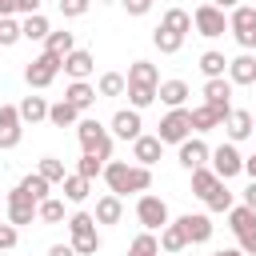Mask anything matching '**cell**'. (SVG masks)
Masks as SVG:
<instances>
[{"label":"cell","mask_w":256,"mask_h":256,"mask_svg":"<svg viewBox=\"0 0 256 256\" xmlns=\"http://www.w3.org/2000/svg\"><path fill=\"white\" fill-rule=\"evenodd\" d=\"M104 184L112 196H144L152 188V168H140V164H128V160H108L104 164Z\"/></svg>","instance_id":"1"},{"label":"cell","mask_w":256,"mask_h":256,"mask_svg":"<svg viewBox=\"0 0 256 256\" xmlns=\"http://www.w3.org/2000/svg\"><path fill=\"white\" fill-rule=\"evenodd\" d=\"M76 140H80V148L88 152V156H96V160H112V132H108V124H100L96 116H80L76 120Z\"/></svg>","instance_id":"2"},{"label":"cell","mask_w":256,"mask_h":256,"mask_svg":"<svg viewBox=\"0 0 256 256\" xmlns=\"http://www.w3.org/2000/svg\"><path fill=\"white\" fill-rule=\"evenodd\" d=\"M64 224H68V244L76 248V256H96L100 252V232H96L92 212H72Z\"/></svg>","instance_id":"3"},{"label":"cell","mask_w":256,"mask_h":256,"mask_svg":"<svg viewBox=\"0 0 256 256\" xmlns=\"http://www.w3.org/2000/svg\"><path fill=\"white\" fill-rule=\"evenodd\" d=\"M228 32H232V40H236L244 52H252V48H256V8L236 4V8L228 12Z\"/></svg>","instance_id":"4"},{"label":"cell","mask_w":256,"mask_h":256,"mask_svg":"<svg viewBox=\"0 0 256 256\" xmlns=\"http://www.w3.org/2000/svg\"><path fill=\"white\" fill-rule=\"evenodd\" d=\"M192 28H196L204 40H216V36H224V32H228V12L204 0V4L192 12Z\"/></svg>","instance_id":"5"},{"label":"cell","mask_w":256,"mask_h":256,"mask_svg":"<svg viewBox=\"0 0 256 256\" xmlns=\"http://www.w3.org/2000/svg\"><path fill=\"white\" fill-rule=\"evenodd\" d=\"M208 168L216 172V180H224V184H228L232 176H240V172H244V156H240V148H236V144H228V140H224L220 148H212Z\"/></svg>","instance_id":"6"},{"label":"cell","mask_w":256,"mask_h":256,"mask_svg":"<svg viewBox=\"0 0 256 256\" xmlns=\"http://www.w3.org/2000/svg\"><path fill=\"white\" fill-rule=\"evenodd\" d=\"M136 220H140V228H144V232H160L172 216H168V204H164L160 196L144 192V196H136Z\"/></svg>","instance_id":"7"},{"label":"cell","mask_w":256,"mask_h":256,"mask_svg":"<svg viewBox=\"0 0 256 256\" xmlns=\"http://www.w3.org/2000/svg\"><path fill=\"white\" fill-rule=\"evenodd\" d=\"M60 64H64V60H60V56H52V52H40L36 60H28V68H24L28 88H36V92H40V88H48V84L60 76Z\"/></svg>","instance_id":"8"},{"label":"cell","mask_w":256,"mask_h":256,"mask_svg":"<svg viewBox=\"0 0 256 256\" xmlns=\"http://www.w3.org/2000/svg\"><path fill=\"white\" fill-rule=\"evenodd\" d=\"M188 136H192L188 108H168V116H164L160 128H156V140H160V144H184Z\"/></svg>","instance_id":"9"},{"label":"cell","mask_w":256,"mask_h":256,"mask_svg":"<svg viewBox=\"0 0 256 256\" xmlns=\"http://www.w3.org/2000/svg\"><path fill=\"white\" fill-rule=\"evenodd\" d=\"M176 224H180V232H184V240H188V244H208V240H212V232H216V224H212V216H208V212H184Z\"/></svg>","instance_id":"10"},{"label":"cell","mask_w":256,"mask_h":256,"mask_svg":"<svg viewBox=\"0 0 256 256\" xmlns=\"http://www.w3.org/2000/svg\"><path fill=\"white\" fill-rule=\"evenodd\" d=\"M208 156H212V148L204 144V136H188L184 144H176V160H180V168H188V172L208 168Z\"/></svg>","instance_id":"11"},{"label":"cell","mask_w":256,"mask_h":256,"mask_svg":"<svg viewBox=\"0 0 256 256\" xmlns=\"http://www.w3.org/2000/svg\"><path fill=\"white\" fill-rule=\"evenodd\" d=\"M8 224H16V228H24V224H36V200L16 184L12 192H8Z\"/></svg>","instance_id":"12"},{"label":"cell","mask_w":256,"mask_h":256,"mask_svg":"<svg viewBox=\"0 0 256 256\" xmlns=\"http://www.w3.org/2000/svg\"><path fill=\"white\" fill-rule=\"evenodd\" d=\"M20 140H24V124L16 104H0V152H12Z\"/></svg>","instance_id":"13"},{"label":"cell","mask_w":256,"mask_h":256,"mask_svg":"<svg viewBox=\"0 0 256 256\" xmlns=\"http://www.w3.org/2000/svg\"><path fill=\"white\" fill-rule=\"evenodd\" d=\"M108 132H112V140H136V136H144V120L136 108H120L108 120Z\"/></svg>","instance_id":"14"},{"label":"cell","mask_w":256,"mask_h":256,"mask_svg":"<svg viewBox=\"0 0 256 256\" xmlns=\"http://www.w3.org/2000/svg\"><path fill=\"white\" fill-rule=\"evenodd\" d=\"M60 72H64L68 80H88V76L96 72V56H92L88 48H72V52L64 56V64H60Z\"/></svg>","instance_id":"15"},{"label":"cell","mask_w":256,"mask_h":256,"mask_svg":"<svg viewBox=\"0 0 256 256\" xmlns=\"http://www.w3.org/2000/svg\"><path fill=\"white\" fill-rule=\"evenodd\" d=\"M204 104L228 116V112H232V80H228V76H216V80H204Z\"/></svg>","instance_id":"16"},{"label":"cell","mask_w":256,"mask_h":256,"mask_svg":"<svg viewBox=\"0 0 256 256\" xmlns=\"http://www.w3.org/2000/svg\"><path fill=\"white\" fill-rule=\"evenodd\" d=\"M60 100H68V104L84 116L100 96H96V84H88V80H68V88H64V96H60Z\"/></svg>","instance_id":"17"},{"label":"cell","mask_w":256,"mask_h":256,"mask_svg":"<svg viewBox=\"0 0 256 256\" xmlns=\"http://www.w3.org/2000/svg\"><path fill=\"white\" fill-rule=\"evenodd\" d=\"M160 156H164V144H160L156 136H148V132H144V136H136V140H132V164L152 168Z\"/></svg>","instance_id":"18"},{"label":"cell","mask_w":256,"mask_h":256,"mask_svg":"<svg viewBox=\"0 0 256 256\" xmlns=\"http://www.w3.org/2000/svg\"><path fill=\"white\" fill-rule=\"evenodd\" d=\"M224 76L232 80V88H236V84H240V88H244V84H256V56H252V52H240V56H232Z\"/></svg>","instance_id":"19"},{"label":"cell","mask_w":256,"mask_h":256,"mask_svg":"<svg viewBox=\"0 0 256 256\" xmlns=\"http://www.w3.org/2000/svg\"><path fill=\"white\" fill-rule=\"evenodd\" d=\"M188 120H192V136H204V132L220 128L228 116H224V112H216V108H208V104H196V108H188Z\"/></svg>","instance_id":"20"},{"label":"cell","mask_w":256,"mask_h":256,"mask_svg":"<svg viewBox=\"0 0 256 256\" xmlns=\"http://www.w3.org/2000/svg\"><path fill=\"white\" fill-rule=\"evenodd\" d=\"M220 128L228 132V144H240V140H248V136H252V112L232 108V112H228V120H224Z\"/></svg>","instance_id":"21"},{"label":"cell","mask_w":256,"mask_h":256,"mask_svg":"<svg viewBox=\"0 0 256 256\" xmlns=\"http://www.w3.org/2000/svg\"><path fill=\"white\" fill-rule=\"evenodd\" d=\"M188 96H192V92H188L184 80H160V84H156V100H160L164 108H184Z\"/></svg>","instance_id":"22"},{"label":"cell","mask_w":256,"mask_h":256,"mask_svg":"<svg viewBox=\"0 0 256 256\" xmlns=\"http://www.w3.org/2000/svg\"><path fill=\"white\" fill-rule=\"evenodd\" d=\"M92 220H96V224H120V220H124V200H120V196H112V192H104V196L96 200Z\"/></svg>","instance_id":"23"},{"label":"cell","mask_w":256,"mask_h":256,"mask_svg":"<svg viewBox=\"0 0 256 256\" xmlns=\"http://www.w3.org/2000/svg\"><path fill=\"white\" fill-rule=\"evenodd\" d=\"M124 80H128V84H140V88H156V84H160V72H156L152 60H132Z\"/></svg>","instance_id":"24"},{"label":"cell","mask_w":256,"mask_h":256,"mask_svg":"<svg viewBox=\"0 0 256 256\" xmlns=\"http://www.w3.org/2000/svg\"><path fill=\"white\" fill-rule=\"evenodd\" d=\"M16 112H20V124H40V120H48V100L44 96H24L16 104Z\"/></svg>","instance_id":"25"},{"label":"cell","mask_w":256,"mask_h":256,"mask_svg":"<svg viewBox=\"0 0 256 256\" xmlns=\"http://www.w3.org/2000/svg\"><path fill=\"white\" fill-rule=\"evenodd\" d=\"M48 32H52V24H48V16H44V12H36V16H24V20H20V40H48Z\"/></svg>","instance_id":"26"},{"label":"cell","mask_w":256,"mask_h":256,"mask_svg":"<svg viewBox=\"0 0 256 256\" xmlns=\"http://www.w3.org/2000/svg\"><path fill=\"white\" fill-rule=\"evenodd\" d=\"M76 120H80V112H76L68 100L48 104V124H52V128H76Z\"/></svg>","instance_id":"27"},{"label":"cell","mask_w":256,"mask_h":256,"mask_svg":"<svg viewBox=\"0 0 256 256\" xmlns=\"http://www.w3.org/2000/svg\"><path fill=\"white\" fill-rule=\"evenodd\" d=\"M60 188H64V200H68V204H84V200H88V192H92V180H84V176L68 172Z\"/></svg>","instance_id":"28"},{"label":"cell","mask_w":256,"mask_h":256,"mask_svg":"<svg viewBox=\"0 0 256 256\" xmlns=\"http://www.w3.org/2000/svg\"><path fill=\"white\" fill-rule=\"evenodd\" d=\"M156 240H160V252H172V256L188 248V240H184V232H180V224H176V220H168V224L160 228V236H156Z\"/></svg>","instance_id":"29"},{"label":"cell","mask_w":256,"mask_h":256,"mask_svg":"<svg viewBox=\"0 0 256 256\" xmlns=\"http://www.w3.org/2000/svg\"><path fill=\"white\" fill-rule=\"evenodd\" d=\"M224 216H228V228H232L236 236H244V232H252V228H256V212H252V208H244V204H232Z\"/></svg>","instance_id":"30"},{"label":"cell","mask_w":256,"mask_h":256,"mask_svg":"<svg viewBox=\"0 0 256 256\" xmlns=\"http://www.w3.org/2000/svg\"><path fill=\"white\" fill-rule=\"evenodd\" d=\"M160 28L176 32V36H188V32H192V12H184V8H168V12L160 16Z\"/></svg>","instance_id":"31"},{"label":"cell","mask_w":256,"mask_h":256,"mask_svg":"<svg viewBox=\"0 0 256 256\" xmlns=\"http://www.w3.org/2000/svg\"><path fill=\"white\" fill-rule=\"evenodd\" d=\"M72 48H76V36H72L68 28H60V32L52 28V32H48V40H44V52H52V56H60V60H64Z\"/></svg>","instance_id":"32"},{"label":"cell","mask_w":256,"mask_h":256,"mask_svg":"<svg viewBox=\"0 0 256 256\" xmlns=\"http://www.w3.org/2000/svg\"><path fill=\"white\" fill-rule=\"evenodd\" d=\"M232 204H236V192H232L224 180H220V184H216V188L204 196V208H208V212H228Z\"/></svg>","instance_id":"33"},{"label":"cell","mask_w":256,"mask_h":256,"mask_svg":"<svg viewBox=\"0 0 256 256\" xmlns=\"http://www.w3.org/2000/svg\"><path fill=\"white\" fill-rule=\"evenodd\" d=\"M200 72H204V80H216V76H224V72H228V60H224V52H216V48L200 52Z\"/></svg>","instance_id":"34"},{"label":"cell","mask_w":256,"mask_h":256,"mask_svg":"<svg viewBox=\"0 0 256 256\" xmlns=\"http://www.w3.org/2000/svg\"><path fill=\"white\" fill-rule=\"evenodd\" d=\"M36 220H40V224H64V220H68V216H64V200H56V196L40 200V204H36Z\"/></svg>","instance_id":"35"},{"label":"cell","mask_w":256,"mask_h":256,"mask_svg":"<svg viewBox=\"0 0 256 256\" xmlns=\"http://www.w3.org/2000/svg\"><path fill=\"white\" fill-rule=\"evenodd\" d=\"M152 44H156L164 56H172V52H180V48H184V36H176V32H168V28H160V24H156V28H152Z\"/></svg>","instance_id":"36"},{"label":"cell","mask_w":256,"mask_h":256,"mask_svg":"<svg viewBox=\"0 0 256 256\" xmlns=\"http://www.w3.org/2000/svg\"><path fill=\"white\" fill-rule=\"evenodd\" d=\"M124 96H128V108H136V112H144V108H152V104H156V88L128 84V88H124Z\"/></svg>","instance_id":"37"},{"label":"cell","mask_w":256,"mask_h":256,"mask_svg":"<svg viewBox=\"0 0 256 256\" xmlns=\"http://www.w3.org/2000/svg\"><path fill=\"white\" fill-rule=\"evenodd\" d=\"M20 188H24V192H28V196H32V200H36V204H40V200H48V196H52V184H48V180H44V176H40V172H28V176H24V180H20Z\"/></svg>","instance_id":"38"},{"label":"cell","mask_w":256,"mask_h":256,"mask_svg":"<svg viewBox=\"0 0 256 256\" xmlns=\"http://www.w3.org/2000/svg\"><path fill=\"white\" fill-rule=\"evenodd\" d=\"M124 256H160V240H156V232H140V236L128 244Z\"/></svg>","instance_id":"39"},{"label":"cell","mask_w":256,"mask_h":256,"mask_svg":"<svg viewBox=\"0 0 256 256\" xmlns=\"http://www.w3.org/2000/svg\"><path fill=\"white\" fill-rule=\"evenodd\" d=\"M124 88H128V80L120 72H104L96 80V96H124Z\"/></svg>","instance_id":"40"},{"label":"cell","mask_w":256,"mask_h":256,"mask_svg":"<svg viewBox=\"0 0 256 256\" xmlns=\"http://www.w3.org/2000/svg\"><path fill=\"white\" fill-rule=\"evenodd\" d=\"M36 172H40L48 184H64V176H68V172H64V160H56V156H44V160L36 164Z\"/></svg>","instance_id":"41"},{"label":"cell","mask_w":256,"mask_h":256,"mask_svg":"<svg viewBox=\"0 0 256 256\" xmlns=\"http://www.w3.org/2000/svg\"><path fill=\"white\" fill-rule=\"evenodd\" d=\"M216 184H220V180H216V172H212V168H196V172H192V196H200V200H204Z\"/></svg>","instance_id":"42"},{"label":"cell","mask_w":256,"mask_h":256,"mask_svg":"<svg viewBox=\"0 0 256 256\" xmlns=\"http://www.w3.org/2000/svg\"><path fill=\"white\" fill-rule=\"evenodd\" d=\"M100 172H104V160H96V156H88V152L76 160V176H84V180H96Z\"/></svg>","instance_id":"43"},{"label":"cell","mask_w":256,"mask_h":256,"mask_svg":"<svg viewBox=\"0 0 256 256\" xmlns=\"http://www.w3.org/2000/svg\"><path fill=\"white\" fill-rule=\"evenodd\" d=\"M16 40H20V20H16V16L0 20V48H12Z\"/></svg>","instance_id":"44"},{"label":"cell","mask_w":256,"mask_h":256,"mask_svg":"<svg viewBox=\"0 0 256 256\" xmlns=\"http://www.w3.org/2000/svg\"><path fill=\"white\" fill-rule=\"evenodd\" d=\"M88 8H92V0H60V16L64 20H80Z\"/></svg>","instance_id":"45"},{"label":"cell","mask_w":256,"mask_h":256,"mask_svg":"<svg viewBox=\"0 0 256 256\" xmlns=\"http://www.w3.org/2000/svg\"><path fill=\"white\" fill-rule=\"evenodd\" d=\"M16 240H20V228L4 220V224H0V252H12V248H16Z\"/></svg>","instance_id":"46"},{"label":"cell","mask_w":256,"mask_h":256,"mask_svg":"<svg viewBox=\"0 0 256 256\" xmlns=\"http://www.w3.org/2000/svg\"><path fill=\"white\" fill-rule=\"evenodd\" d=\"M120 4H124L128 16H148L152 12V0H120Z\"/></svg>","instance_id":"47"},{"label":"cell","mask_w":256,"mask_h":256,"mask_svg":"<svg viewBox=\"0 0 256 256\" xmlns=\"http://www.w3.org/2000/svg\"><path fill=\"white\" fill-rule=\"evenodd\" d=\"M236 240H240L236 248H240L244 256H256V228H252V232H244V236H236Z\"/></svg>","instance_id":"48"},{"label":"cell","mask_w":256,"mask_h":256,"mask_svg":"<svg viewBox=\"0 0 256 256\" xmlns=\"http://www.w3.org/2000/svg\"><path fill=\"white\" fill-rule=\"evenodd\" d=\"M16 12H24V16H36V12H40V0H16Z\"/></svg>","instance_id":"49"},{"label":"cell","mask_w":256,"mask_h":256,"mask_svg":"<svg viewBox=\"0 0 256 256\" xmlns=\"http://www.w3.org/2000/svg\"><path fill=\"white\" fill-rule=\"evenodd\" d=\"M240 204L256 212V180H248V188H244V200H240Z\"/></svg>","instance_id":"50"},{"label":"cell","mask_w":256,"mask_h":256,"mask_svg":"<svg viewBox=\"0 0 256 256\" xmlns=\"http://www.w3.org/2000/svg\"><path fill=\"white\" fill-rule=\"evenodd\" d=\"M48 256H76V248H72V244H52Z\"/></svg>","instance_id":"51"},{"label":"cell","mask_w":256,"mask_h":256,"mask_svg":"<svg viewBox=\"0 0 256 256\" xmlns=\"http://www.w3.org/2000/svg\"><path fill=\"white\" fill-rule=\"evenodd\" d=\"M8 16H16V0H0V20H8Z\"/></svg>","instance_id":"52"},{"label":"cell","mask_w":256,"mask_h":256,"mask_svg":"<svg viewBox=\"0 0 256 256\" xmlns=\"http://www.w3.org/2000/svg\"><path fill=\"white\" fill-rule=\"evenodd\" d=\"M244 176H252V180H256V152H252V156H244Z\"/></svg>","instance_id":"53"},{"label":"cell","mask_w":256,"mask_h":256,"mask_svg":"<svg viewBox=\"0 0 256 256\" xmlns=\"http://www.w3.org/2000/svg\"><path fill=\"white\" fill-rule=\"evenodd\" d=\"M208 4H216V8H224V12H232V8L240 4V0H208Z\"/></svg>","instance_id":"54"},{"label":"cell","mask_w":256,"mask_h":256,"mask_svg":"<svg viewBox=\"0 0 256 256\" xmlns=\"http://www.w3.org/2000/svg\"><path fill=\"white\" fill-rule=\"evenodd\" d=\"M212 256H244V252H240V248H216Z\"/></svg>","instance_id":"55"},{"label":"cell","mask_w":256,"mask_h":256,"mask_svg":"<svg viewBox=\"0 0 256 256\" xmlns=\"http://www.w3.org/2000/svg\"><path fill=\"white\" fill-rule=\"evenodd\" d=\"M252 136H256V116H252Z\"/></svg>","instance_id":"56"},{"label":"cell","mask_w":256,"mask_h":256,"mask_svg":"<svg viewBox=\"0 0 256 256\" xmlns=\"http://www.w3.org/2000/svg\"><path fill=\"white\" fill-rule=\"evenodd\" d=\"M96 4H116V0H96Z\"/></svg>","instance_id":"57"},{"label":"cell","mask_w":256,"mask_h":256,"mask_svg":"<svg viewBox=\"0 0 256 256\" xmlns=\"http://www.w3.org/2000/svg\"><path fill=\"white\" fill-rule=\"evenodd\" d=\"M0 256H8V252H0Z\"/></svg>","instance_id":"58"}]
</instances>
